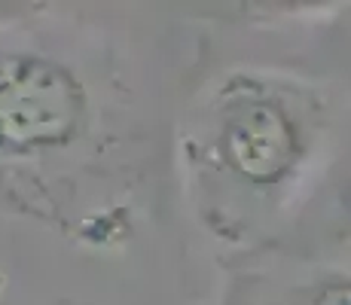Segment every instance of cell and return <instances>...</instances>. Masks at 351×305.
Here are the masks:
<instances>
[{
    "mask_svg": "<svg viewBox=\"0 0 351 305\" xmlns=\"http://www.w3.org/2000/svg\"><path fill=\"white\" fill-rule=\"evenodd\" d=\"M223 153L245 180L272 183L296 159V125L275 104H241L223 125Z\"/></svg>",
    "mask_w": 351,
    "mask_h": 305,
    "instance_id": "7a4b0ae2",
    "label": "cell"
},
{
    "mask_svg": "<svg viewBox=\"0 0 351 305\" xmlns=\"http://www.w3.org/2000/svg\"><path fill=\"white\" fill-rule=\"evenodd\" d=\"M83 92L62 64L10 52L0 56V150L37 153L77 132Z\"/></svg>",
    "mask_w": 351,
    "mask_h": 305,
    "instance_id": "6da1fadb",
    "label": "cell"
}]
</instances>
